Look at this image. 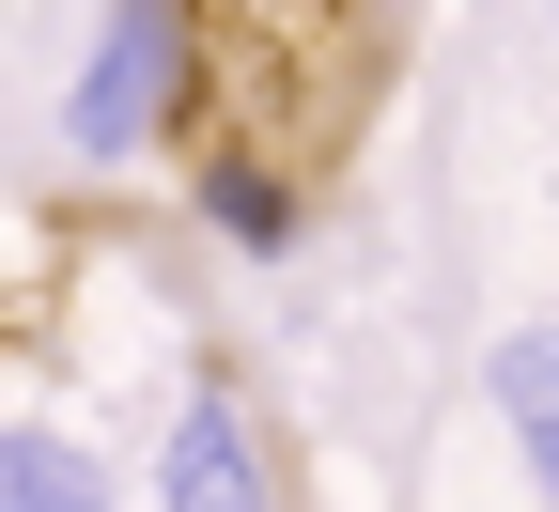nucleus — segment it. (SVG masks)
<instances>
[{
    "label": "nucleus",
    "mask_w": 559,
    "mask_h": 512,
    "mask_svg": "<svg viewBox=\"0 0 559 512\" xmlns=\"http://www.w3.org/2000/svg\"><path fill=\"white\" fill-rule=\"evenodd\" d=\"M202 124V16L187 0H109L79 79H62V140H79L94 171H140L171 156V140Z\"/></svg>",
    "instance_id": "1"
},
{
    "label": "nucleus",
    "mask_w": 559,
    "mask_h": 512,
    "mask_svg": "<svg viewBox=\"0 0 559 512\" xmlns=\"http://www.w3.org/2000/svg\"><path fill=\"white\" fill-rule=\"evenodd\" d=\"M156 512H280V466H264V434H249V389L202 373L156 434Z\"/></svg>",
    "instance_id": "2"
},
{
    "label": "nucleus",
    "mask_w": 559,
    "mask_h": 512,
    "mask_svg": "<svg viewBox=\"0 0 559 512\" xmlns=\"http://www.w3.org/2000/svg\"><path fill=\"white\" fill-rule=\"evenodd\" d=\"M202 217L264 264V249H296V171L264 156V140H202Z\"/></svg>",
    "instance_id": "3"
},
{
    "label": "nucleus",
    "mask_w": 559,
    "mask_h": 512,
    "mask_svg": "<svg viewBox=\"0 0 559 512\" xmlns=\"http://www.w3.org/2000/svg\"><path fill=\"white\" fill-rule=\"evenodd\" d=\"M0 512H124V481L47 419H0Z\"/></svg>",
    "instance_id": "4"
},
{
    "label": "nucleus",
    "mask_w": 559,
    "mask_h": 512,
    "mask_svg": "<svg viewBox=\"0 0 559 512\" xmlns=\"http://www.w3.org/2000/svg\"><path fill=\"white\" fill-rule=\"evenodd\" d=\"M481 373H498V419H513V451H528V481L559 497V326H513L498 357H481Z\"/></svg>",
    "instance_id": "5"
}]
</instances>
